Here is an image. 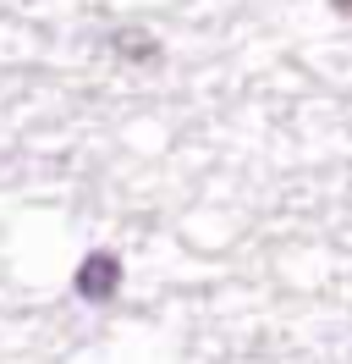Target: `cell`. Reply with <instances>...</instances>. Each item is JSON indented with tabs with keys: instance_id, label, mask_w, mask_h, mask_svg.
Listing matches in <instances>:
<instances>
[{
	"instance_id": "cell-1",
	"label": "cell",
	"mask_w": 352,
	"mask_h": 364,
	"mask_svg": "<svg viewBox=\"0 0 352 364\" xmlns=\"http://www.w3.org/2000/svg\"><path fill=\"white\" fill-rule=\"evenodd\" d=\"M77 293L88 304H110V298L121 293V259L116 254H88L83 265H77Z\"/></svg>"
},
{
	"instance_id": "cell-2",
	"label": "cell",
	"mask_w": 352,
	"mask_h": 364,
	"mask_svg": "<svg viewBox=\"0 0 352 364\" xmlns=\"http://www.w3.org/2000/svg\"><path fill=\"white\" fill-rule=\"evenodd\" d=\"M110 45H116V55H127V61H154V55H160V45H154L143 28H121Z\"/></svg>"
},
{
	"instance_id": "cell-3",
	"label": "cell",
	"mask_w": 352,
	"mask_h": 364,
	"mask_svg": "<svg viewBox=\"0 0 352 364\" xmlns=\"http://www.w3.org/2000/svg\"><path fill=\"white\" fill-rule=\"evenodd\" d=\"M330 11H336V17H347V23H352V0H330Z\"/></svg>"
}]
</instances>
